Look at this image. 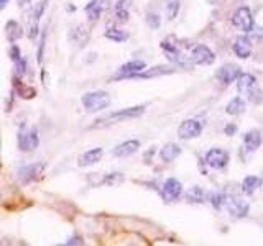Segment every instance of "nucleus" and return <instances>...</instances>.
Returning a JSON list of instances; mask_svg holds the SVG:
<instances>
[{
    "label": "nucleus",
    "mask_w": 263,
    "mask_h": 246,
    "mask_svg": "<svg viewBox=\"0 0 263 246\" xmlns=\"http://www.w3.org/2000/svg\"><path fill=\"white\" fill-rule=\"evenodd\" d=\"M123 174L122 172H110V174H107L104 179H102V184L105 186H119L123 182Z\"/></svg>",
    "instance_id": "30"
},
{
    "label": "nucleus",
    "mask_w": 263,
    "mask_h": 246,
    "mask_svg": "<svg viewBox=\"0 0 263 246\" xmlns=\"http://www.w3.org/2000/svg\"><path fill=\"white\" fill-rule=\"evenodd\" d=\"M226 207L234 218H243L249 215V210H250L249 202L243 200L242 197H238V195H227Z\"/></svg>",
    "instance_id": "6"
},
{
    "label": "nucleus",
    "mask_w": 263,
    "mask_h": 246,
    "mask_svg": "<svg viewBox=\"0 0 263 246\" xmlns=\"http://www.w3.org/2000/svg\"><path fill=\"white\" fill-rule=\"evenodd\" d=\"M261 184H263V180L260 179V177H257V176H247L243 180H242V192L245 194V195H252L257 189H260L261 187Z\"/></svg>",
    "instance_id": "24"
},
{
    "label": "nucleus",
    "mask_w": 263,
    "mask_h": 246,
    "mask_svg": "<svg viewBox=\"0 0 263 246\" xmlns=\"http://www.w3.org/2000/svg\"><path fill=\"white\" fill-rule=\"evenodd\" d=\"M27 71H28V63L25 61L23 57H22L20 61H16V63H15V76H16V77H20V79H22V77L25 76V74H27Z\"/></svg>",
    "instance_id": "31"
},
{
    "label": "nucleus",
    "mask_w": 263,
    "mask_h": 246,
    "mask_svg": "<svg viewBox=\"0 0 263 246\" xmlns=\"http://www.w3.org/2000/svg\"><path fill=\"white\" fill-rule=\"evenodd\" d=\"M235 130H237V127L230 123V125H226V127H224V133L229 135V136H232V135L235 133Z\"/></svg>",
    "instance_id": "35"
},
{
    "label": "nucleus",
    "mask_w": 263,
    "mask_h": 246,
    "mask_svg": "<svg viewBox=\"0 0 263 246\" xmlns=\"http://www.w3.org/2000/svg\"><path fill=\"white\" fill-rule=\"evenodd\" d=\"M138 148H140L138 139H128V141H123L122 145L115 146L112 150V154L117 156V158H127V156H132L134 153H137Z\"/></svg>",
    "instance_id": "16"
},
{
    "label": "nucleus",
    "mask_w": 263,
    "mask_h": 246,
    "mask_svg": "<svg viewBox=\"0 0 263 246\" xmlns=\"http://www.w3.org/2000/svg\"><path fill=\"white\" fill-rule=\"evenodd\" d=\"M146 23L150 25L152 28H158L160 27V16L156 13H150L146 16Z\"/></svg>",
    "instance_id": "33"
},
{
    "label": "nucleus",
    "mask_w": 263,
    "mask_h": 246,
    "mask_svg": "<svg viewBox=\"0 0 263 246\" xmlns=\"http://www.w3.org/2000/svg\"><path fill=\"white\" fill-rule=\"evenodd\" d=\"M105 0H90V2L86 5V15L89 20L97 22L101 18L102 12L105 10Z\"/></svg>",
    "instance_id": "20"
},
{
    "label": "nucleus",
    "mask_w": 263,
    "mask_h": 246,
    "mask_svg": "<svg viewBox=\"0 0 263 246\" xmlns=\"http://www.w3.org/2000/svg\"><path fill=\"white\" fill-rule=\"evenodd\" d=\"M23 35V30L22 27L16 22L13 20H8L7 25H5V36L7 39L10 41V43H15V41H18Z\"/></svg>",
    "instance_id": "23"
},
{
    "label": "nucleus",
    "mask_w": 263,
    "mask_h": 246,
    "mask_svg": "<svg viewBox=\"0 0 263 246\" xmlns=\"http://www.w3.org/2000/svg\"><path fill=\"white\" fill-rule=\"evenodd\" d=\"M89 41V30L84 27V25H79L72 31H71V43H74L76 46L82 48L86 46Z\"/></svg>",
    "instance_id": "22"
},
{
    "label": "nucleus",
    "mask_w": 263,
    "mask_h": 246,
    "mask_svg": "<svg viewBox=\"0 0 263 246\" xmlns=\"http://www.w3.org/2000/svg\"><path fill=\"white\" fill-rule=\"evenodd\" d=\"M104 36L107 39H110V41H115V43H123V41H127L128 39V33L125 30H119V28H109L105 33H104Z\"/></svg>",
    "instance_id": "27"
},
{
    "label": "nucleus",
    "mask_w": 263,
    "mask_h": 246,
    "mask_svg": "<svg viewBox=\"0 0 263 246\" xmlns=\"http://www.w3.org/2000/svg\"><path fill=\"white\" fill-rule=\"evenodd\" d=\"M240 68L235 64H224V66H220V68L217 69L216 72V79L220 82V84H224V86H229V84H232V82H235L238 77H240Z\"/></svg>",
    "instance_id": "11"
},
{
    "label": "nucleus",
    "mask_w": 263,
    "mask_h": 246,
    "mask_svg": "<svg viewBox=\"0 0 263 246\" xmlns=\"http://www.w3.org/2000/svg\"><path fill=\"white\" fill-rule=\"evenodd\" d=\"M261 141H263V136H261V131L258 130H250L243 135V146L249 153L257 151Z\"/></svg>",
    "instance_id": "17"
},
{
    "label": "nucleus",
    "mask_w": 263,
    "mask_h": 246,
    "mask_svg": "<svg viewBox=\"0 0 263 246\" xmlns=\"http://www.w3.org/2000/svg\"><path fill=\"white\" fill-rule=\"evenodd\" d=\"M82 243V240H81V238H72V240L71 241H66V244H81Z\"/></svg>",
    "instance_id": "36"
},
{
    "label": "nucleus",
    "mask_w": 263,
    "mask_h": 246,
    "mask_svg": "<svg viewBox=\"0 0 263 246\" xmlns=\"http://www.w3.org/2000/svg\"><path fill=\"white\" fill-rule=\"evenodd\" d=\"M40 145V135H38V130L36 128H27V127H22L18 131V148L20 151L23 153H30V151H35Z\"/></svg>",
    "instance_id": "5"
},
{
    "label": "nucleus",
    "mask_w": 263,
    "mask_h": 246,
    "mask_svg": "<svg viewBox=\"0 0 263 246\" xmlns=\"http://www.w3.org/2000/svg\"><path fill=\"white\" fill-rule=\"evenodd\" d=\"M45 43H46V31H43L41 35V41H40V48H38V53H36V59L41 64L43 63V53H45Z\"/></svg>",
    "instance_id": "32"
},
{
    "label": "nucleus",
    "mask_w": 263,
    "mask_h": 246,
    "mask_svg": "<svg viewBox=\"0 0 263 246\" xmlns=\"http://www.w3.org/2000/svg\"><path fill=\"white\" fill-rule=\"evenodd\" d=\"M202 133V121L197 118H187L178 127V136L181 139H193Z\"/></svg>",
    "instance_id": "8"
},
{
    "label": "nucleus",
    "mask_w": 263,
    "mask_h": 246,
    "mask_svg": "<svg viewBox=\"0 0 263 246\" xmlns=\"http://www.w3.org/2000/svg\"><path fill=\"white\" fill-rule=\"evenodd\" d=\"M7 4H8V0H0V8H5Z\"/></svg>",
    "instance_id": "38"
},
{
    "label": "nucleus",
    "mask_w": 263,
    "mask_h": 246,
    "mask_svg": "<svg viewBox=\"0 0 263 246\" xmlns=\"http://www.w3.org/2000/svg\"><path fill=\"white\" fill-rule=\"evenodd\" d=\"M13 84H15V90H16V94H18L22 98H33V97L36 95V90L33 89V87H30V86H25V84H22L20 77H16V76H15Z\"/></svg>",
    "instance_id": "26"
},
{
    "label": "nucleus",
    "mask_w": 263,
    "mask_h": 246,
    "mask_svg": "<svg viewBox=\"0 0 263 246\" xmlns=\"http://www.w3.org/2000/svg\"><path fill=\"white\" fill-rule=\"evenodd\" d=\"M204 162L211 169H224L229 162V153L219 148H212L204 154Z\"/></svg>",
    "instance_id": "9"
},
{
    "label": "nucleus",
    "mask_w": 263,
    "mask_h": 246,
    "mask_svg": "<svg viewBox=\"0 0 263 246\" xmlns=\"http://www.w3.org/2000/svg\"><path fill=\"white\" fill-rule=\"evenodd\" d=\"M102 156H104L102 148H92V150L86 151L84 154L81 156L79 161H78V166H81V168L92 166V164H96V162H99L102 159Z\"/></svg>",
    "instance_id": "18"
},
{
    "label": "nucleus",
    "mask_w": 263,
    "mask_h": 246,
    "mask_svg": "<svg viewBox=\"0 0 263 246\" xmlns=\"http://www.w3.org/2000/svg\"><path fill=\"white\" fill-rule=\"evenodd\" d=\"M226 199H227V195L224 192H212L209 195V200L216 210H220L222 207H226Z\"/></svg>",
    "instance_id": "29"
},
{
    "label": "nucleus",
    "mask_w": 263,
    "mask_h": 246,
    "mask_svg": "<svg viewBox=\"0 0 263 246\" xmlns=\"http://www.w3.org/2000/svg\"><path fill=\"white\" fill-rule=\"evenodd\" d=\"M232 25L243 33H252L255 30V20H253V13L249 7H240L237 8L232 15Z\"/></svg>",
    "instance_id": "4"
},
{
    "label": "nucleus",
    "mask_w": 263,
    "mask_h": 246,
    "mask_svg": "<svg viewBox=\"0 0 263 246\" xmlns=\"http://www.w3.org/2000/svg\"><path fill=\"white\" fill-rule=\"evenodd\" d=\"M232 51L235 53V56L240 57V59L250 57L252 56V39L249 36H238L232 45Z\"/></svg>",
    "instance_id": "13"
},
{
    "label": "nucleus",
    "mask_w": 263,
    "mask_h": 246,
    "mask_svg": "<svg viewBox=\"0 0 263 246\" xmlns=\"http://www.w3.org/2000/svg\"><path fill=\"white\" fill-rule=\"evenodd\" d=\"M145 113V105H137V107H128V109H123L119 112H114L107 117L97 120V123L94 125V128L97 127H104V125H112V123H117V121H123V120H130V118H138L142 117Z\"/></svg>",
    "instance_id": "2"
},
{
    "label": "nucleus",
    "mask_w": 263,
    "mask_h": 246,
    "mask_svg": "<svg viewBox=\"0 0 263 246\" xmlns=\"http://www.w3.org/2000/svg\"><path fill=\"white\" fill-rule=\"evenodd\" d=\"M30 2H31V0H18V5L23 8V7H28V5H30Z\"/></svg>",
    "instance_id": "37"
},
{
    "label": "nucleus",
    "mask_w": 263,
    "mask_h": 246,
    "mask_svg": "<svg viewBox=\"0 0 263 246\" xmlns=\"http://www.w3.org/2000/svg\"><path fill=\"white\" fill-rule=\"evenodd\" d=\"M10 57H12V61H13V63H16V61H20V59H22L20 49H18V46L13 45V43H12V46H10Z\"/></svg>",
    "instance_id": "34"
},
{
    "label": "nucleus",
    "mask_w": 263,
    "mask_h": 246,
    "mask_svg": "<svg viewBox=\"0 0 263 246\" xmlns=\"http://www.w3.org/2000/svg\"><path fill=\"white\" fill-rule=\"evenodd\" d=\"M161 49L166 54V57L173 63H181V53H179V45L175 41V38H166L161 41Z\"/></svg>",
    "instance_id": "15"
},
{
    "label": "nucleus",
    "mask_w": 263,
    "mask_h": 246,
    "mask_svg": "<svg viewBox=\"0 0 263 246\" xmlns=\"http://www.w3.org/2000/svg\"><path fill=\"white\" fill-rule=\"evenodd\" d=\"M183 194V186L178 179H166L161 186V197L164 202H175L179 199V195Z\"/></svg>",
    "instance_id": "10"
},
{
    "label": "nucleus",
    "mask_w": 263,
    "mask_h": 246,
    "mask_svg": "<svg viewBox=\"0 0 263 246\" xmlns=\"http://www.w3.org/2000/svg\"><path fill=\"white\" fill-rule=\"evenodd\" d=\"M184 197H186V200L189 203H202L204 202V191H202L201 187L194 186L191 189H187Z\"/></svg>",
    "instance_id": "28"
},
{
    "label": "nucleus",
    "mask_w": 263,
    "mask_h": 246,
    "mask_svg": "<svg viewBox=\"0 0 263 246\" xmlns=\"http://www.w3.org/2000/svg\"><path fill=\"white\" fill-rule=\"evenodd\" d=\"M82 105L87 112H101L110 105V95L104 90H96L82 95Z\"/></svg>",
    "instance_id": "3"
},
{
    "label": "nucleus",
    "mask_w": 263,
    "mask_h": 246,
    "mask_svg": "<svg viewBox=\"0 0 263 246\" xmlns=\"http://www.w3.org/2000/svg\"><path fill=\"white\" fill-rule=\"evenodd\" d=\"M45 164L43 162H35V164H27L18 169V179L22 180L23 184H30L33 180L40 179L41 172H43Z\"/></svg>",
    "instance_id": "12"
},
{
    "label": "nucleus",
    "mask_w": 263,
    "mask_h": 246,
    "mask_svg": "<svg viewBox=\"0 0 263 246\" xmlns=\"http://www.w3.org/2000/svg\"><path fill=\"white\" fill-rule=\"evenodd\" d=\"M237 90L240 95H245L252 104H260L261 102V90L257 84V77L253 74L242 72L240 77L237 79Z\"/></svg>",
    "instance_id": "1"
},
{
    "label": "nucleus",
    "mask_w": 263,
    "mask_h": 246,
    "mask_svg": "<svg viewBox=\"0 0 263 246\" xmlns=\"http://www.w3.org/2000/svg\"><path fill=\"white\" fill-rule=\"evenodd\" d=\"M146 69V64L145 61H140V59H135V61H128L125 63L120 68V74H119V79H123V77H130V76H134V74L137 72H142Z\"/></svg>",
    "instance_id": "19"
},
{
    "label": "nucleus",
    "mask_w": 263,
    "mask_h": 246,
    "mask_svg": "<svg viewBox=\"0 0 263 246\" xmlns=\"http://www.w3.org/2000/svg\"><path fill=\"white\" fill-rule=\"evenodd\" d=\"M181 154V146L176 143H166L160 151V159L163 162H171L175 161L178 156Z\"/></svg>",
    "instance_id": "21"
},
{
    "label": "nucleus",
    "mask_w": 263,
    "mask_h": 246,
    "mask_svg": "<svg viewBox=\"0 0 263 246\" xmlns=\"http://www.w3.org/2000/svg\"><path fill=\"white\" fill-rule=\"evenodd\" d=\"M173 68L170 66H155L152 69H145L143 72H137L134 76H130V79H153V77H160V76H166V74H171Z\"/></svg>",
    "instance_id": "14"
},
{
    "label": "nucleus",
    "mask_w": 263,
    "mask_h": 246,
    "mask_svg": "<svg viewBox=\"0 0 263 246\" xmlns=\"http://www.w3.org/2000/svg\"><path fill=\"white\" fill-rule=\"evenodd\" d=\"M227 115H242L245 112V102L242 97H234L226 107Z\"/></svg>",
    "instance_id": "25"
},
{
    "label": "nucleus",
    "mask_w": 263,
    "mask_h": 246,
    "mask_svg": "<svg viewBox=\"0 0 263 246\" xmlns=\"http://www.w3.org/2000/svg\"><path fill=\"white\" fill-rule=\"evenodd\" d=\"M189 59H191L193 64L197 66H209L216 61V54L205 45H196L191 49V53H189Z\"/></svg>",
    "instance_id": "7"
}]
</instances>
